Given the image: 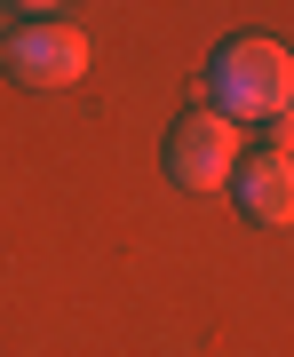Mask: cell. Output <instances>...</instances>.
<instances>
[{
    "instance_id": "4",
    "label": "cell",
    "mask_w": 294,
    "mask_h": 357,
    "mask_svg": "<svg viewBox=\"0 0 294 357\" xmlns=\"http://www.w3.org/2000/svg\"><path fill=\"white\" fill-rule=\"evenodd\" d=\"M230 191H239V206H247V215H255L263 230H294V159H279V151L239 159Z\"/></svg>"
},
{
    "instance_id": "6",
    "label": "cell",
    "mask_w": 294,
    "mask_h": 357,
    "mask_svg": "<svg viewBox=\"0 0 294 357\" xmlns=\"http://www.w3.org/2000/svg\"><path fill=\"white\" fill-rule=\"evenodd\" d=\"M16 8H32V16H48V8H64V0H16Z\"/></svg>"
},
{
    "instance_id": "3",
    "label": "cell",
    "mask_w": 294,
    "mask_h": 357,
    "mask_svg": "<svg viewBox=\"0 0 294 357\" xmlns=\"http://www.w3.org/2000/svg\"><path fill=\"white\" fill-rule=\"evenodd\" d=\"M0 48H8L16 88H72V79L88 72V32L48 24V16H32V24H24V32H8Z\"/></svg>"
},
{
    "instance_id": "1",
    "label": "cell",
    "mask_w": 294,
    "mask_h": 357,
    "mask_svg": "<svg viewBox=\"0 0 294 357\" xmlns=\"http://www.w3.org/2000/svg\"><path fill=\"white\" fill-rule=\"evenodd\" d=\"M215 103H223V119H263L270 128L279 112H294V56L263 32L230 40L215 56Z\"/></svg>"
},
{
    "instance_id": "7",
    "label": "cell",
    "mask_w": 294,
    "mask_h": 357,
    "mask_svg": "<svg viewBox=\"0 0 294 357\" xmlns=\"http://www.w3.org/2000/svg\"><path fill=\"white\" fill-rule=\"evenodd\" d=\"M0 40H8V0H0Z\"/></svg>"
},
{
    "instance_id": "2",
    "label": "cell",
    "mask_w": 294,
    "mask_h": 357,
    "mask_svg": "<svg viewBox=\"0 0 294 357\" xmlns=\"http://www.w3.org/2000/svg\"><path fill=\"white\" fill-rule=\"evenodd\" d=\"M239 159H247L239 119H223V112H191L167 135V175H175L183 191H223V183L239 175Z\"/></svg>"
},
{
    "instance_id": "5",
    "label": "cell",
    "mask_w": 294,
    "mask_h": 357,
    "mask_svg": "<svg viewBox=\"0 0 294 357\" xmlns=\"http://www.w3.org/2000/svg\"><path fill=\"white\" fill-rule=\"evenodd\" d=\"M270 151H279V159H294V112H279V119H270Z\"/></svg>"
}]
</instances>
